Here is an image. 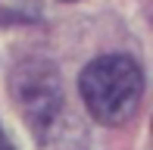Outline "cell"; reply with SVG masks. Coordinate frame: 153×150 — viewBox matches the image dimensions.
I'll use <instances>...</instances> for the list:
<instances>
[{
	"label": "cell",
	"mask_w": 153,
	"mask_h": 150,
	"mask_svg": "<svg viewBox=\"0 0 153 150\" xmlns=\"http://www.w3.org/2000/svg\"><path fill=\"white\" fill-rule=\"evenodd\" d=\"M0 150H16V147H13V141L6 138V131H3V128H0Z\"/></svg>",
	"instance_id": "obj_3"
},
{
	"label": "cell",
	"mask_w": 153,
	"mask_h": 150,
	"mask_svg": "<svg viewBox=\"0 0 153 150\" xmlns=\"http://www.w3.org/2000/svg\"><path fill=\"white\" fill-rule=\"evenodd\" d=\"M13 94L22 106V116L31 122V128L38 134H44L56 122L62 94H59V78L53 66H47V63L22 66L13 78Z\"/></svg>",
	"instance_id": "obj_2"
},
{
	"label": "cell",
	"mask_w": 153,
	"mask_h": 150,
	"mask_svg": "<svg viewBox=\"0 0 153 150\" xmlns=\"http://www.w3.org/2000/svg\"><path fill=\"white\" fill-rule=\"evenodd\" d=\"M78 91L97 122L119 125L141 103L144 72L131 56H122V53L97 56L85 66V72L78 78Z\"/></svg>",
	"instance_id": "obj_1"
}]
</instances>
